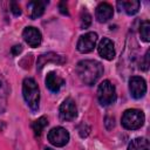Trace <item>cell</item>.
Returning <instances> with one entry per match:
<instances>
[{
  "label": "cell",
  "instance_id": "6da1fadb",
  "mask_svg": "<svg viewBox=\"0 0 150 150\" xmlns=\"http://www.w3.org/2000/svg\"><path fill=\"white\" fill-rule=\"evenodd\" d=\"M76 74L79 79L88 86L97 82L103 74V67L98 61L95 60H82L76 66Z\"/></svg>",
  "mask_w": 150,
  "mask_h": 150
},
{
  "label": "cell",
  "instance_id": "7a4b0ae2",
  "mask_svg": "<svg viewBox=\"0 0 150 150\" xmlns=\"http://www.w3.org/2000/svg\"><path fill=\"white\" fill-rule=\"evenodd\" d=\"M22 94L26 103L28 107L35 111L39 109V103H40V90L39 87L35 82L34 79L32 77H26L22 83Z\"/></svg>",
  "mask_w": 150,
  "mask_h": 150
},
{
  "label": "cell",
  "instance_id": "3957f363",
  "mask_svg": "<svg viewBox=\"0 0 150 150\" xmlns=\"http://www.w3.org/2000/svg\"><path fill=\"white\" fill-rule=\"evenodd\" d=\"M144 114L138 109H128L122 115V125L129 130H136L144 123Z\"/></svg>",
  "mask_w": 150,
  "mask_h": 150
},
{
  "label": "cell",
  "instance_id": "277c9868",
  "mask_svg": "<svg viewBox=\"0 0 150 150\" xmlns=\"http://www.w3.org/2000/svg\"><path fill=\"white\" fill-rule=\"evenodd\" d=\"M97 98L98 102L104 107L110 105L116 101V89L109 80H104L100 83L97 88Z\"/></svg>",
  "mask_w": 150,
  "mask_h": 150
},
{
  "label": "cell",
  "instance_id": "5b68a950",
  "mask_svg": "<svg viewBox=\"0 0 150 150\" xmlns=\"http://www.w3.org/2000/svg\"><path fill=\"white\" fill-rule=\"evenodd\" d=\"M48 141L55 146H63L69 141V132L62 127H55L48 132Z\"/></svg>",
  "mask_w": 150,
  "mask_h": 150
},
{
  "label": "cell",
  "instance_id": "8992f818",
  "mask_svg": "<svg viewBox=\"0 0 150 150\" xmlns=\"http://www.w3.org/2000/svg\"><path fill=\"white\" fill-rule=\"evenodd\" d=\"M96 42H97V34L94 32H89L80 36L76 48L80 53H90L95 48Z\"/></svg>",
  "mask_w": 150,
  "mask_h": 150
},
{
  "label": "cell",
  "instance_id": "52a82bcc",
  "mask_svg": "<svg viewBox=\"0 0 150 150\" xmlns=\"http://www.w3.org/2000/svg\"><path fill=\"white\" fill-rule=\"evenodd\" d=\"M59 114L62 121H73L77 116V108H76L75 101L70 97L66 98L60 105Z\"/></svg>",
  "mask_w": 150,
  "mask_h": 150
},
{
  "label": "cell",
  "instance_id": "ba28073f",
  "mask_svg": "<svg viewBox=\"0 0 150 150\" xmlns=\"http://www.w3.org/2000/svg\"><path fill=\"white\" fill-rule=\"evenodd\" d=\"M129 91L134 98H141L146 93V83L139 76H132L129 80Z\"/></svg>",
  "mask_w": 150,
  "mask_h": 150
},
{
  "label": "cell",
  "instance_id": "9c48e42d",
  "mask_svg": "<svg viewBox=\"0 0 150 150\" xmlns=\"http://www.w3.org/2000/svg\"><path fill=\"white\" fill-rule=\"evenodd\" d=\"M97 50H98V54L101 57L110 61L115 57V46H114V42L108 39V38H103L100 42H98V46H97Z\"/></svg>",
  "mask_w": 150,
  "mask_h": 150
},
{
  "label": "cell",
  "instance_id": "30bf717a",
  "mask_svg": "<svg viewBox=\"0 0 150 150\" xmlns=\"http://www.w3.org/2000/svg\"><path fill=\"white\" fill-rule=\"evenodd\" d=\"M22 36L25 39V41L30 46V47H38L41 41H42V35L40 33V30L35 27H26L22 32Z\"/></svg>",
  "mask_w": 150,
  "mask_h": 150
},
{
  "label": "cell",
  "instance_id": "8fae6325",
  "mask_svg": "<svg viewBox=\"0 0 150 150\" xmlns=\"http://www.w3.org/2000/svg\"><path fill=\"white\" fill-rule=\"evenodd\" d=\"M112 14H114L112 6L108 2H101L96 7L95 16H96L98 22H107L109 19L112 18Z\"/></svg>",
  "mask_w": 150,
  "mask_h": 150
},
{
  "label": "cell",
  "instance_id": "7c38bea8",
  "mask_svg": "<svg viewBox=\"0 0 150 150\" xmlns=\"http://www.w3.org/2000/svg\"><path fill=\"white\" fill-rule=\"evenodd\" d=\"M46 87L52 91V93H57L61 87L64 84V80L56 73H48L46 76Z\"/></svg>",
  "mask_w": 150,
  "mask_h": 150
},
{
  "label": "cell",
  "instance_id": "4fadbf2b",
  "mask_svg": "<svg viewBox=\"0 0 150 150\" xmlns=\"http://www.w3.org/2000/svg\"><path fill=\"white\" fill-rule=\"evenodd\" d=\"M47 5H48V1H40V0L28 2L27 8H28V15H29V18L30 19H36V18L41 16L43 14L45 8H46Z\"/></svg>",
  "mask_w": 150,
  "mask_h": 150
},
{
  "label": "cell",
  "instance_id": "5bb4252c",
  "mask_svg": "<svg viewBox=\"0 0 150 150\" xmlns=\"http://www.w3.org/2000/svg\"><path fill=\"white\" fill-rule=\"evenodd\" d=\"M8 94H9L8 83L6 79L2 76V74H0V114H2L7 108Z\"/></svg>",
  "mask_w": 150,
  "mask_h": 150
},
{
  "label": "cell",
  "instance_id": "9a60e30c",
  "mask_svg": "<svg viewBox=\"0 0 150 150\" xmlns=\"http://www.w3.org/2000/svg\"><path fill=\"white\" fill-rule=\"evenodd\" d=\"M139 1L137 0H128V1H118L117 7L120 11L125 12L128 15H134L139 9Z\"/></svg>",
  "mask_w": 150,
  "mask_h": 150
},
{
  "label": "cell",
  "instance_id": "2e32d148",
  "mask_svg": "<svg viewBox=\"0 0 150 150\" xmlns=\"http://www.w3.org/2000/svg\"><path fill=\"white\" fill-rule=\"evenodd\" d=\"M55 62V63H63L66 60L61 56V55H57V54H54V53H48V54H43L39 57L38 60V69H41L47 62Z\"/></svg>",
  "mask_w": 150,
  "mask_h": 150
},
{
  "label": "cell",
  "instance_id": "e0dca14e",
  "mask_svg": "<svg viewBox=\"0 0 150 150\" xmlns=\"http://www.w3.org/2000/svg\"><path fill=\"white\" fill-rule=\"evenodd\" d=\"M128 150H149V141L144 137H137L129 143Z\"/></svg>",
  "mask_w": 150,
  "mask_h": 150
},
{
  "label": "cell",
  "instance_id": "ac0fdd59",
  "mask_svg": "<svg viewBox=\"0 0 150 150\" xmlns=\"http://www.w3.org/2000/svg\"><path fill=\"white\" fill-rule=\"evenodd\" d=\"M47 124H48V120L45 116H42V117L38 118L36 121H34L33 124H32V129H33L35 136H38V137L41 136V134H42V131H43V129H45V127Z\"/></svg>",
  "mask_w": 150,
  "mask_h": 150
},
{
  "label": "cell",
  "instance_id": "d6986e66",
  "mask_svg": "<svg viewBox=\"0 0 150 150\" xmlns=\"http://www.w3.org/2000/svg\"><path fill=\"white\" fill-rule=\"evenodd\" d=\"M139 35H141V39L145 42H149L150 41V22L149 21H143L141 27H139Z\"/></svg>",
  "mask_w": 150,
  "mask_h": 150
},
{
  "label": "cell",
  "instance_id": "ffe728a7",
  "mask_svg": "<svg viewBox=\"0 0 150 150\" xmlns=\"http://www.w3.org/2000/svg\"><path fill=\"white\" fill-rule=\"evenodd\" d=\"M80 22H81V28L82 29L88 28L90 26V23H91V16H90V14L88 12H82Z\"/></svg>",
  "mask_w": 150,
  "mask_h": 150
},
{
  "label": "cell",
  "instance_id": "44dd1931",
  "mask_svg": "<svg viewBox=\"0 0 150 150\" xmlns=\"http://www.w3.org/2000/svg\"><path fill=\"white\" fill-rule=\"evenodd\" d=\"M11 11H12V13H13L15 16H19V15L21 14V8H20L19 4L15 2V1L11 2Z\"/></svg>",
  "mask_w": 150,
  "mask_h": 150
},
{
  "label": "cell",
  "instance_id": "7402d4cb",
  "mask_svg": "<svg viewBox=\"0 0 150 150\" xmlns=\"http://www.w3.org/2000/svg\"><path fill=\"white\" fill-rule=\"evenodd\" d=\"M141 68L143 70H148V68H149V50L145 53L143 60L141 61Z\"/></svg>",
  "mask_w": 150,
  "mask_h": 150
},
{
  "label": "cell",
  "instance_id": "603a6c76",
  "mask_svg": "<svg viewBox=\"0 0 150 150\" xmlns=\"http://www.w3.org/2000/svg\"><path fill=\"white\" fill-rule=\"evenodd\" d=\"M59 7H60V12H61L62 14H68V11H67V5H66V2H64V1L60 2Z\"/></svg>",
  "mask_w": 150,
  "mask_h": 150
},
{
  "label": "cell",
  "instance_id": "cb8c5ba5",
  "mask_svg": "<svg viewBox=\"0 0 150 150\" xmlns=\"http://www.w3.org/2000/svg\"><path fill=\"white\" fill-rule=\"evenodd\" d=\"M21 50H22V47H21L20 45H16V46H14V47L12 48V54H13V55H18Z\"/></svg>",
  "mask_w": 150,
  "mask_h": 150
},
{
  "label": "cell",
  "instance_id": "d4e9b609",
  "mask_svg": "<svg viewBox=\"0 0 150 150\" xmlns=\"http://www.w3.org/2000/svg\"><path fill=\"white\" fill-rule=\"evenodd\" d=\"M89 130H90V128H89V127H87V125H84V129H82L81 127H79V131H80V135H81L82 137H83V131H86V135L88 136Z\"/></svg>",
  "mask_w": 150,
  "mask_h": 150
},
{
  "label": "cell",
  "instance_id": "484cf974",
  "mask_svg": "<svg viewBox=\"0 0 150 150\" xmlns=\"http://www.w3.org/2000/svg\"><path fill=\"white\" fill-rule=\"evenodd\" d=\"M45 150H53V149H50V148H47V149H45Z\"/></svg>",
  "mask_w": 150,
  "mask_h": 150
}]
</instances>
